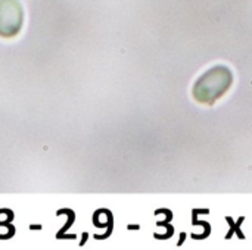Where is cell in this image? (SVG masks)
I'll return each mask as SVG.
<instances>
[{
    "label": "cell",
    "mask_w": 252,
    "mask_h": 250,
    "mask_svg": "<svg viewBox=\"0 0 252 250\" xmlns=\"http://www.w3.org/2000/svg\"><path fill=\"white\" fill-rule=\"evenodd\" d=\"M24 21V10L18 0H0V35H15Z\"/></svg>",
    "instance_id": "cell-2"
},
{
    "label": "cell",
    "mask_w": 252,
    "mask_h": 250,
    "mask_svg": "<svg viewBox=\"0 0 252 250\" xmlns=\"http://www.w3.org/2000/svg\"><path fill=\"white\" fill-rule=\"evenodd\" d=\"M233 84V74L224 65H216L205 71L193 84L192 96L198 103L213 105L221 99Z\"/></svg>",
    "instance_id": "cell-1"
}]
</instances>
